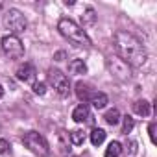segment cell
I'll use <instances>...</instances> for the list:
<instances>
[{"label": "cell", "mask_w": 157, "mask_h": 157, "mask_svg": "<svg viewBox=\"0 0 157 157\" xmlns=\"http://www.w3.org/2000/svg\"><path fill=\"white\" fill-rule=\"evenodd\" d=\"M72 118H74V122H87V120L91 118L89 105H87V104H80V105L72 111Z\"/></svg>", "instance_id": "9"}, {"label": "cell", "mask_w": 157, "mask_h": 157, "mask_svg": "<svg viewBox=\"0 0 157 157\" xmlns=\"http://www.w3.org/2000/svg\"><path fill=\"white\" fill-rule=\"evenodd\" d=\"M104 118H105V122H107L109 126H117V124L120 122V113H118V109H109Z\"/></svg>", "instance_id": "17"}, {"label": "cell", "mask_w": 157, "mask_h": 157, "mask_svg": "<svg viewBox=\"0 0 157 157\" xmlns=\"http://www.w3.org/2000/svg\"><path fill=\"white\" fill-rule=\"evenodd\" d=\"M68 157H76V155H68Z\"/></svg>", "instance_id": "26"}, {"label": "cell", "mask_w": 157, "mask_h": 157, "mask_svg": "<svg viewBox=\"0 0 157 157\" xmlns=\"http://www.w3.org/2000/svg\"><path fill=\"white\" fill-rule=\"evenodd\" d=\"M33 93H35V94H44V93H46V83L35 82V83H33Z\"/></svg>", "instance_id": "20"}, {"label": "cell", "mask_w": 157, "mask_h": 157, "mask_svg": "<svg viewBox=\"0 0 157 157\" xmlns=\"http://www.w3.org/2000/svg\"><path fill=\"white\" fill-rule=\"evenodd\" d=\"M93 94H94V93H91V87H89L87 83H83V82H78V83H76V96L80 98L83 104L89 102V100L93 98Z\"/></svg>", "instance_id": "10"}, {"label": "cell", "mask_w": 157, "mask_h": 157, "mask_svg": "<svg viewBox=\"0 0 157 157\" xmlns=\"http://www.w3.org/2000/svg\"><path fill=\"white\" fill-rule=\"evenodd\" d=\"M133 111H135L137 115H140V117H148V115H150V104H148L146 100H137V102L133 104Z\"/></svg>", "instance_id": "13"}, {"label": "cell", "mask_w": 157, "mask_h": 157, "mask_svg": "<svg viewBox=\"0 0 157 157\" xmlns=\"http://www.w3.org/2000/svg\"><path fill=\"white\" fill-rule=\"evenodd\" d=\"M129 153H137V142L129 140Z\"/></svg>", "instance_id": "23"}, {"label": "cell", "mask_w": 157, "mask_h": 157, "mask_svg": "<svg viewBox=\"0 0 157 157\" xmlns=\"http://www.w3.org/2000/svg\"><path fill=\"white\" fill-rule=\"evenodd\" d=\"M109 68L111 72L117 76V78H122V80H126V78H129V65L124 63L122 59H115V61H109Z\"/></svg>", "instance_id": "8"}, {"label": "cell", "mask_w": 157, "mask_h": 157, "mask_svg": "<svg viewBox=\"0 0 157 157\" xmlns=\"http://www.w3.org/2000/svg\"><path fill=\"white\" fill-rule=\"evenodd\" d=\"M85 139H87V135H85L83 129H74V131L68 133V140H70V144H76V146H82V144L85 142Z\"/></svg>", "instance_id": "12"}, {"label": "cell", "mask_w": 157, "mask_h": 157, "mask_svg": "<svg viewBox=\"0 0 157 157\" xmlns=\"http://www.w3.org/2000/svg\"><path fill=\"white\" fill-rule=\"evenodd\" d=\"M82 19H83V24H94V21H96V11H94L93 8H87L85 13L82 15Z\"/></svg>", "instance_id": "18"}, {"label": "cell", "mask_w": 157, "mask_h": 157, "mask_svg": "<svg viewBox=\"0 0 157 157\" xmlns=\"http://www.w3.org/2000/svg\"><path fill=\"white\" fill-rule=\"evenodd\" d=\"M8 148H10V142L6 139H0V153H8Z\"/></svg>", "instance_id": "21"}, {"label": "cell", "mask_w": 157, "mask_h": 157, "mask_svg": "<svg viewBox=\"0 0 157 157\" xmlns=\"http://www.w3.org/2000/svg\"><path fill=\"white\" fill-rule=\"evenodd\" d=\"M148 131H150V139H151V142L155 144V124H153V122L150 124V128H148Z\"/></svg>", "instance_id": "22"}, {"label": "cell", "mask_w": 157, "mask_h": 157, "mask_svg": "<svg viewBox=\"0 0 157 157\" xmlns=\"http://www.w3.org/2000/svg\"><path fill=\"white\" fill-rule=\"evenodd\" d=\"M133 126H135V122H133V118L129 117V115H126L124 117V124H122V133H129L131 129H133Z\"/></svg>", "instance_id": "19"}, {"label": "cell", "mask_w": 157, "mask_h": 157, "mask_svg": "<svg viewBox=\"0 0 157 157\" xmlns=\"http://www.w3.org/2000/svg\"><path fill=\"white\" fill-rule=\"evenodd\" d=\"M91 102H93V105H94L96 109H104V107L107 105V96H105L104 93H94L93 98H91Z\"/></svg>", "instance_id": "16"}, {"label": "cell", "mask_w": 157, "mask_h": 157, "mask_svg": "<svg viewBox=\"0 0 157 157\" xmlns=\"http://www.w3.org/2000/svg\"><path fill=\"white\" fill-rule=\"evenodd\" d=\"M17 78L24 83H35V68L32 63H24L17 68Z\"/></svg>", "instance_id": "7"}, {"label": "cell", "mask_w": 157, "mask_h": 157, "mask_svg": "<svg viewBox=\"0 0 157 157\" xmlns=\"http://www.w3.org/2000/svg\"><path fill=\"white\" fill-rule=\"evenodd\" d=\"M104 140H105V131L100 129V128H94L91 131V142H93V146H100Z\"/></svg>", "instance_id": "15"}, {"label": "cell", "mask_w": 157, "mask_h": 157, "mask_svg": "<svg viewBox=\"0 0 157 157\" xmlns=\"http://www.w3.org/2000/svg\"><path fill=\"white\" fill-rule=\"evenodd\" d=\"M57 30L65 39H68L70 43H74L78 46H91V41H89L85 30L80 24H76L72 19H61L57 22Z\"/></svg>", "instance_id": "2"}, {"label": "cell", "mask_w": 157, "mask_h": 157, "mask_svg": "<svg viewBox=\"0 0 157 157\" xmlns=\"http://www.w3.org/2000/svg\"><path fill=\"white\" fill-rule=\"evenodd\" d=\"M63 56H65V52H57V54H56V59H57V61H61V57H63Z\"/></svg>", "instance_id": "24"}, {"label": "cell", "mask_w": 157, "mask_h": 157, "mask_svg": "<svg viewBox=\"0 0 157 157\" xmlns=\"http://www.w3.org/2000/svg\"><path fill=\"white\" fill-rule=\"evenodd\" d=\"M2 96H4V87L0 85V98H2Z\"/></svg>", "instance_id": "25"}, {"label": "cell", "mask_w": 157, "mask_h": 157, "mask_svg": "<svg viewBox=\"0 0 157 157\" xmlns=\"http://www.w3.org/2000/svg\"><path fill=\"white\" fill-rule=\"evenodd\" d=\"M2 50L4 54L10 57V59H21L24 56V46H22V41L17 37V35H6L2 39Z\"/></svg>", "instance_id": "6"}, {"label": "cell", "mask_w": 157, "mask_h": 157, "mask_svg": "<svg viewBox=\"0 0 157 157\" xmlns=\"http://www.w3.org/2000/svg\"><path fill=\"white\" fill-rule=\"evenodd\" d=\"M48 83L56 89V93H57L61 98L68 96V93H70L68 78H67L61 70H57V68H50V70H48Z\"/></svg>", "instance_id": "5"}, {"label": "cell", "mask_w": 157, "mask_h": 157, "mask_svg": "<svg viewBox=\"0 0 157 157\" xmlns=\"http://www.w3.org/2000/svg\"><path fill=\"white\" fill-rule=\"evenodd\" d=\"M22 142H24V146H26L30 151H33V153L39 155V157H46V155L50 153L48 142H46L44 137L39 135L37 131H26V133L22 135Z\"/></svg>", "instance_id": "3"}, {"label": "cell", "mask_w": 157, "mask_h": 157, "mask_svg": "<svg viewBox=\"0 0 157 157\" xmlns=\"http://www.w3.org/2000/svg\"><path fill=\"white\" fill-rule=\"evenodd\" d=\"M113 44L120 59L133 67H142L146 63V50L142 43L129 32H117L113 35Z\"/></svg>", "instance_id": "1"}, {"label": "cell", "mask_w": 157, "mask_h": 157, "mask_svg": "<svg viewBox=\"0 0 157 157\" xmlns=\"http://www.w3.org/2000/svg\"><path fill=\"white\" fill-rule=\"evenodd\" d=\"M68 72H70V74H76V76L87 74V65H85L82 59H72V61L68 63Z\"/></svg>", "instance_id": "11"}, {"label": "cell", "mask_w": 157, "mask_h": 157, "mask_svg": "<svg viewBox=\"0 0 157 157\" xmlns=\"http://www.w3.org/2000/svg\"><path fill=\"white\" fill-rule=\"evenodd\" d=\"M122 153V144L118 140L109 142V146L105 148V157H118Z\"/></svg>", "instance_id": "14"}, {"label": "cell", "mask_w": 157, "mask_h": 157, "mask_svg": "<svg viewBox=\"0 0 157 157\" xmlns=\"http://www.w3.org/2000/svg\"><path fill=\"white\" fill-rule=\"evenodd\" d=\"M4 26L11 32V35H19L26 30L28 22L19 10H8L4 13Z\"/></svg>", "instance_id": "4"}]
</instances>
